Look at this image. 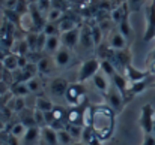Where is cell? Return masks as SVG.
Here are the masks:
<instances>
[{"instance_id": "cell-24", "label": "cell", "mask_w": 155, "mask_h": 145, "mask_svg": "<svg viewBox=\"0 0 155 145\" xmlns=\"http://www.w3.org/2000/svg\"><path fill=\"white\" fill-rule=\"evenodd\" d=\"M101 72H103L105 76H110V78H113V76L117 73V70H116L114 64H113V63H111V60H108V58L101 60Z\"/></svg>"}, {"instance_id": "cell-8", "label": "cell", "mask_w": 155, "mask_h": 145, "mask_svg": "<svg viewBox=\"0 0 155 145\" xmlns=\"http://www.w3.org/2000/svg\"><path fill=\"white\" fill-rule=\"evenodd\" d=\"M68 87H69L68 79H66V78H62V76H56L54 79H51V82H50V91H51V94H54L56 97L65 96Z\"/></svg>"}, {"instance_id": "cell-22", "label": "cell", "mask_w": 155, "mask_h": 145, "mask_svg": "<svg viewBox=\"0 0 155 145\" xmlns=\"http://www.w3.org/2000/svg\"><path fill=\"white\" fill-rule=\"evenodd\" d=\"M83 126H77V124H71L68 123L65 126V130L74 138V141H81V136H83Z\"/></svg>"}, {"instance_id": "cell-21", "label": "cell", "mask_w": 155, "mask_h": 145, "mask_svg": "<svg viewBox=\"0 0 155 145\" xmlns=\"http://www.w3.org/2000/svg\"><path fill=\"white\" fill-rule=\"evenodd\" d=\"M117 32L125 38V39H128L130 36H131V26H130V14H127L122 20H120V23L117 24Z\"/></svg>"}, {"instance_id": "cell-41", "label": "cell", "mask_w": 155, "mask_h": 145, "mask_svg": "<svg viewBox=\"0 0 155 145\" xmlns=\"http://www.w3.org/2000/svg\"><path fill=\"white\" fill-rule=\"evenodd\" d=\"M53 114H54V118L56 120H59V121H63V109L62 108H54L53 109Z\"/></svg>"}, {"instance_id": "cell-30", "label": "cell", "mask_w": 155, "mask_h": 145, "mask_svg": "<svg viewBox=\"0 0 155 145\" xmlns=\"http://www.w3.org/2000/svg\"><path fill=\"white\" fill-rule=\"evenodd\" d=\"M57 139H59V145H71V144L75 142L74 138H72L65 129L57 130Z\"/></svg>"}, {"instance_id": "cell-38", "label": "cell", "mask_w": 155, "mask_h": 145, "mask_svg": "<svg viewBox=\"0 0 155 145\" xmlns=\"http://www.w3.org/2000/svg\"><path fill=\"white\" fill-rule=\"evenodd\" d=\"M26 84H27V87H29L30 93H38V91L41 90V82H39L36 78H32V79H30V81H27Z\"/></svg>"}, {"instance_id": "cell-6", "label": "cell", "mask_w": 155, "mask_h": 145, "mask_svg": "<svg viewBox=\"0 0 155 145\" xmlns=\"http://www.w3.org/2000/svg\"><path fill=\"white\" fill-rule=\"evenodd\" d=\"M124 70H125V78L128 79L130 84L140 82V81H143V79H146V78H149L152 75L151 70H140V69L134 67L133 64H128Z\"/></svg>"}, {"instance_id": "cell-5", "label": "cell", "mask_w": 155, "mask_h": 145, "mask_svg": "<svg viewBox=\"0 0 155 145\" xmlns=\"http://www.w3.org/2000/svg\"><path fill=\"white\" fill-rule=\"evenodd\" d=\"M84 93H86V88H84V84L81 82H75V84H69L68 90H66V94L65 99L69 105H74V106H78L81 99H84Z\"/></svg>"}, {"instance_id": "cell-15", "label": "cell", "mask_w": 155, "mask_h": 145, "mask_svg": "<svg viewBox=\"0 0 155 145\" xmlns=\"http://www.w3.org/2000/svg\"><path fill=\"white\" fill-rule=\"evenodd\" d=\"M62 47V41H60V36H47V41H45V47L44 51L47 54H56Z\"/></svg>"}, {"instance_id": "cell-26", "label": "cell", "mask_w": 155, "mask_h": 145, "mask_svg": "<svg viewBox=\"0 0 155 145\" xmlns=\"http://www.w3.org/2000/svg\"><path fill=\"white\" fill-rule=\"evenodd\" d=\"M8 106H9V109L11 111H14V112H21L23 109H24V106H26V103H24V97H11V100L8 102Z\"/></svg>"}, {"instance_id": "cell-12", "label": "cell", "mask_w": 155, "mask_h": 145, "mask_svg": "<svg viewBox=\"0 0 155 145\" xmlns=\"http://www.w3.org/2000/svg\"><path fill=\"white\" fill-rule=\"evenodd\" d=\"M30 17H32V21L35 24V29H44L45 26V20L42 17V11L38 8L36 3H30V11H29Z\"/></svg>"}, {"instance_id": "cell-11", "label": "cell", "mask_w": 155, "mask_h": 145, "mask_svg": "<svg viewBox=\"0 0 155 145\" xmlns=\"http://www.w3.org/2000/svg\"><path fill=\"white\" fill-rule=\"evenodd\" d=\"M53 60H54V64L57 67H66L69 64V61H71V52H69V49L62 45L60 49L53 55Z\"/></svg>"}, {"instance_id": "cell-1", "label": "cell", "mask_w": 155, "mask_h": 145, "mask_svg": "<svg viewBox=\"0 0 155 145\" xmlns=\"http://www.w3.org/2000/svg\"><path fill=\"white\" fill-rule=\"evenodd\" d=\"M92 129L100 141H105L113 135L114 129V112L108 105L94 108Z\"/></svg>"}, {"instance_id": "cell-7", "label": "cell", "mask_w": 155, "mask_h": 145, "mask_svg": "<svg viewBox=\"0 0 155 145\" xmlns=\"http://www.w3.org/2000/svg\"><path fill=\"white\" fill-rule=\"evenodd\" d=\"M60 41H62V45L66 47L68 49L75 48L80 44V29L77 27L66 33H60Z\"/></svg>"}, {"instance_id": "cell-20", "label": "cell", "mask_w": 155, "mask_h": 145, "mask_svg": "<svg viewBox=\"0 0 155 145\" xmlns=\"http://www.w3.org/2000/svg\"><path fill=\"white\" fill-rule=\"evenodd\" d=\"M127 14H130L128 5H127V3H122V5H119L116 9H113V11H111V21H113V23H116V24H119V23H120V20H122Z\"/></svg>"}, {"instance_id": "cell-10", "label": "cell", "mask_w": 155, "mask_h": 145, "mask_svg": "<svg viewBox=\"0 0 155 145\" xmlns=\"http://www.w3.org/2000/svg\"><path fill=\"white\" fill-rule=\"evenodd\" d=\"M105 97L108 100V106L113 111H116V112L122 111V108H124V96L117 90H108V93L105 94Z\"/></svg>"}, {"instance_id": "cell-36", "label": "cell", "mask_w": 155, "mask_h": 145, "mask_svg": "<svg viewBox=\"0 0 155 145\" xmlns=\"http://www.w3.org/2000/svg\"><path fill=\"white\" fill-rule=\"evenodd\" d=\"M38 35H39V33L29 32V33H27V39H26V42H27V45H29V49H30V51H35V52H36V44H38Z\"/></svg>"}, {"instance_id": "cell-44", "label": "cell", "mask_w": 155, "mask_h": 145, "mask_svg": "<svg viewBox=\"0 0 155 145\" xmlns=\"http://www.w3.org/2000/svg\"><path fill=\"white\" fill-rule=\"evenodd\" d=\"M8 142H9V145H20L18 144V138H15V136H9V139H8Z\"/></svg>"}, {"instance_id": "cell-27", "label": "cell", "mask_w": 155, "mask_h": 145, "mask_svg": "<svg viewBox=\"0 0 155 145\" xmlns=\"http://www.w3.org/2000/svg\"><path fill=\"white\" fill-rule=\"evenodd\" d=\"M57 26H59V32H60V33H66V32H69V30L77 29V23H75L72 18H66V17H63L62 21H60Z\"/></svg>"}, {"instance_id": "cell-31", "label": "cell", "mask_w": 155, "mask_h": 145, "mask_svg": "<svg viewBox=\"0 0 155 145\" xmlns=\"http://www.w3.org/2000/svg\"><path fill=\"white\" fill-rule=\"evenodd\" d=\"M20 17H23V15H26V14H29V11H30V5L27 3V0H17V5H15V9H14Z\"/></svg>"}, {"instance_id": "cell-28", "label": "cell", "mask_w": 155, "mask_h": 145, "mask_svg": "<svg viewBox=\"0 0 155 145\" xmlns=\"http://www.w3.org/2000/svg\"><path fill=\"white\" fill-rule=\"evenodd\" d=\"M116 58L119 60L120 66L125 69L128 64H131V52H130V49L125 48V49H122V51H117L116 52Z\"/></svg>"}, {"instance_id": "cell-43", "label": "cell", "mask_w": 155, "mask_h": 145, "mask_svg": "<svg viewBox=\"0 0 155 145\" xmlns=\"http://www.w3.org/2000/svg\"><path fill=\"white\" fill-rule=\"evenodd\" d=\"M27 64H29V61H27L26 55H18V67L20 69H24Z\"/></svg>"}, {"instance_id": "cell-19", "label": "cell", "mask_w": 155, "mask_h": 145, "mask_svg": "<svg viewBox=\"0 0 155 145\" xmlns=\"http://www.w3.org/2000/svg\"><path fill=\"white\" fill-rule=\"evenodd\" d=\"M3 67L8 70V72H15V70H20L18 67V54L15 52H11L5 57L3 60Z\"/></svg>"}, {"instance_id": "cell-17", "label": "cell", "mask_w": 155, "mask_h": 145, "mask_svg": "<svg viewBox=\"0 0 155 145\" xmlns=\"http://www.w3.org/2000/svg\"><path fill=\"white\" fill-rule=\"evenodd\" d=\"M92 81H94V85H95V88L97 90H100L101 93H103L104 96L108 93V82H107V76L104 75L103 72H98L94 78H92Z\"/></svg>"}, {"instance_id": "cell-35", "label": "cell", "mask_w": 155, "mask_h": 145, "mask_svg": "<svg viewBox=\"0 0 155 145\" xmlns=\"http://www.w3.org/2000/svg\"><path fill=\"white\" fill-rule=\"evenodd\" d=\"M14 93H15L17 97H24L30 93V90H29V87H27L26 82H17L15 84V88H14Z\"/></svg>"}, {"instance_id": "cell-23", "label": "cell", "mask_w": 155, "mask_h": 145, "mask_svg": "<svg viewBox=\"0 0 155 145\" xmlns=\"http://www.w3.org/2000/svg\"><path fill=\"white\" fill-rule=\"evenodd\" d=\"M36 109L42 111V112H48V111H53L54 109V105L50 99L44 96H38L36 97Z\"/></svg>"}, {"instance_id": "cell-37", "label": "cell", "mask_w": 155, "mask_h": 145, "mask_svg": "<svg viewBox=\"0 0 155 145\" xmlns=\"http://www.w3.org/2000/svg\"><path fill=\"white\" fill-rule=\"evenodd\" d=\"M38 136H39V129H38V126H36V127L27 129V132H26V135H24V139H26L27 142H35Z\"/></svg>"}, {"instance_id": "cell-9", "label": "cell", "mask_w": 155, "mask_h": 145, "mask_svg": "<svg viewBox=\"0 0 155 145\" xmlns=\"http://www.w3.org/2000/svg\"><path fill=\"white\" fill-rule=\"evenodd\" d=\"M84 111L86 108L78 105V106H74L72 109H69L68 112V123L71 124H77V126H83L84 124Z\"/></svg>"}, {"instance_id": "cell-34", "label": "cell", "mask_w": 155, "mask_h": 145, "mask_svg": "<svg viewBox=\"0 0 155 145\" xmlns=\"http://www.w3.org/2000/svg\"><path fill=\"white\" fill-rule=\"evenodd\" d=\"M42 33H45L47 36H59V26L57 24H54V23H45V26H44V29H42Z\"/></svg>"}, {"instance_id": "cell-45", "label": "cell", "mask_w": 155, "mask_h": 145, "mask_svg": "<svg viewBox=\"0 0 155 145\" xmlns=\"http://www.w3.org/2000/svg\"><path fill=\"white\" fill-rule=\"evenodd\" d=\"M71 145H87V144H84L83 141H75L74 144H71Z\"/></svg>"}, {"instance_id": "cell-13", "label": "cell", "mask_w": 155, "mask_h": 145, "mask_svg": "<svg viewBox=\"0 0 155 145\" xmlns=\"http://www.w3.org/2000/svg\"><path fill=\"white\" fill-rule=\"evenodd\" d=\"M111 79H113V84H114L116 90H117L124 97H127V94H128V88H130V82H128V79H127L124 75H120L119 72H117Z\"/></svg>"}, {"instance_id": "cell-40", "label": "cell", "mask_w": 155, "mask_h": 145, "mask_svg": "<svg viewBox=\"0 0 155 145\" xmlns=\"http://www.w3.org/2000/svg\"><path fill=\"white\" fill-rule=\"evenodd\" d=\"M33 117H35V120H36V124H38V126H41V127H45V118H44V112H42V111H39V109H35V112H33Z\"/></svg>"}, {"instance_id": "cell-42", "label": "cell", "mask_w": 155, "mask_h": 145, "mask_svg": "<svg viewBox=\"0 0 155 145\" xmlns=\"http://www.w3.org/2000/svg\"><path fill=\"white\" fill-rule=\"evenodd\" d=\"M142 145H155V136L154 135H145Z\"/></svg>"}, {"instance_id": "cell-14", "label": "cell", "mask_w": 155, "mask_h": 145, "mask_svg": "<svg viewBox=\"0 0 155 145\" xmlns=\"http://www.w3.org/2000/svg\"><path fill=\"white\" fill-rule=\"evenodd\" d=\"M110 48L114 49V51H122V49L127 48V39L119 33V32H114L113 35H110Z\"/></svg>"}, {"instance_id": "cell-39", "label": "cell", "mask_w": 155, "mask_h": 145, "mask_svg": "<svg viewBox=\"0 0 155 145\" xmlns=\"http://www.w3.org/2000/svg\"><path fill=\"white\" fill-rule=\"evenodd\" d=\"M145 2H146V0H128V2H127V5H128L130 12H133V11H139Z\"/></svg>"}, {"instance_id": "cell-29", "label": "cell", "mask_w": 155, "mask_h": 145, "mask_svg": "<svg viewBox=\"0 0 155 145\" xmlns=\"http://www.w3.org/2000/svg\"><path fill=\"white\" fill-rule=\"evenodd\" d=\"M63 18V12L60 8H51L47 14V21L48 23H54V24H59Z\"/></svg>"}, {"instance_id": "cell-3", "label": "cell", "mask_w": 155, "mask_h": 145, "mask_svg": "<svg viewBox=\"0 0 155 145\" xmlns=\"http://www.w3.org/2000/svg\"><path fill=\"white\" fill-rule=\"evenodd\" d=\"M145 33H143V41L149 42L155 39V0H151L146 8H145Z\"/></svg>"}, {"instance_id": "cell-4", "label": "cell", "mask_w": 155, "mask_h": 145, "mask_svg": "<svg viewBox=\"0 0 155 145\" xmlns=\"http://www.w3.org/2000/svg\"><path fill=\"white\" fill-rule=\"evenodd\" d=\"M154 115L155 112H154L152 105L151 103L143 105L142 114H140V127H142L145 135H152V132H154V124H155Z\"/></svg>"}, {"instance_id": "cell-16", "label": "cell", "mask_w": 155, "mask_h": 145, "mask_svg": "<svg viewBox=\"0 0 155 145\" xmlns=\"http://www.w3.org/2000/svg\"><path fill=\"white\" fill-rule=\"evenodd\" d=\"M80 45L84 47V48L95 47L94 45V39H92V27L84 26L83 29H80Z\"/></svg>"}, {"instance_id": "cell-25", "label": "cell", "mask_w": 155, "mask_h": 145, "mask_svg": "<svg viewBox=\"0 0 155 145\" xmlns=\"http://www.w3.org/2000/svg\"><path fill=\"white\" fill-rule=\"evenodd\" d=\"M53 63H54V60L51 61V58H48V57L39 58V61L36 63V64H38V70H39L41 73H44V75H48V73H51Z\"/></svg>"}, {"instance_id": "cell-33", "label": "cell", "mask_w": 155, "mask_h": 145, "mask_svg": "<svg viewBox=\"0 0 155 145\" xmlns=\"http://www.w3.org/2000/svg\"><path fill=\"white\" fill-rule=\"evenodd\" d=\"M92 39H94V45L100 47L101 41H103V29L101 26H92Z\"/></svg>"}, {"instance_id": "cell-46", "label": "cell", "mask_w": 155, "mask_h": 145, "mask_svg": "<svg viewBox=\"0 0 155 145\" xmlns=\"http://www.w3.org/2000/svg\"><path fill=\"white\" fill-rule=\"evenodd\" d=\"M152 135H154V136H155V124H154V132H152Z\"/></svg>"}, {"instance_id": "cell-18", "label": "cell", "mask_w": 155, "mask_h": 145, "mask_svg": "<svg viewBox=\"0 0 155 145\" xmlns=\"http://www.w3.org/2000/svg\"><path fill=\"white\" fill-rule=\"evenodd\" d=\"M42 139L45 141L47 145H59V139H57V130H54L53 127H42Z\"/></svg>"}, {"instance_id": "cell-2", "label": "cell", "mask_w": 155, "mask_h": 145, "mask_svg": "<svg viewBox=\"0 0 155 145\" xmlns=\"http://www.w3.org/2000/svg\"><path fill=\"white\" fill-rule=\"evenodd\" d=\"M100 70H101V61L97 60V58H89V60L83 61V64H81V67L78 70L77 81L84 84L87 79H92Z\"/></svg>"}, {"instance_id": "cell-32", "label": "cell", "mask_w": 155, "mask_h": 145, "mask_svg": "<svg viewBox=\"0 0 155 145\" xmlns=\"http://www.w3.org/2000/svg\"><path fill=\"white\" fill-rule=\"evenodd\" d=\"M26 132H27V127L20 121V123H17V124H14L12 126V129H11V135L12 136H15V138H24V135H26Z\"/></svg>"}]
</instances>
